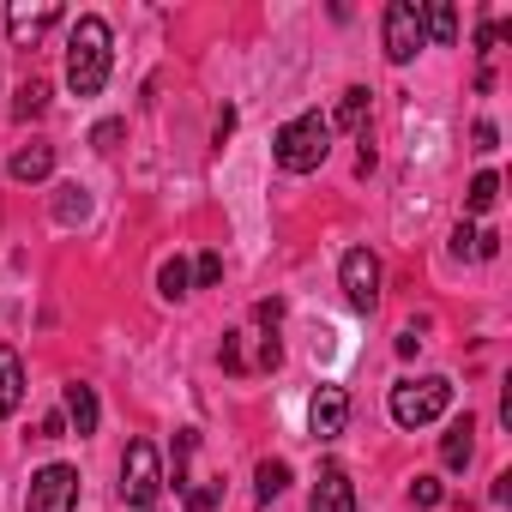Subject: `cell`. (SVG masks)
<instances>
[{"label": "cell", "mask_w": 512, "mask_h": 512, "mask_svg": "<svg viewBox=\"0 0 512 512\" xmlns=\"http://www.w3.org/2000/svg\"><path fill=\"white\" fill-rule=\"evenodd\" d=\"M109 67H115V37L97 13H85L67 31V85H73V97H97L109 85Z\"/></svg>", "instance_id": "1"}, {"label": "cell", "mask_w": 512, "mask_h": 512, "mask_svg": "<svg viewBox=\"0 0 512 512\" xmlns=\"http://www.w3.org/2000/svg\"><path fill=\"white\" fill-rule=\"evenodd\" d=\"M326 151H332V121L326 115H296L272 139V157H278L284 175H314L326 163Z\"/></svg>", "instance_id": "2"}, {"label": "cell", "mask_w": 512, "mask_h": 512, "mask_svg": "<svg viewBox=\"0 0 512 512\" xmlns=\"http://www.w3.org/2000/svg\"><path fill=\"white\" fill-rule=\"evenodd\" d=\"M446 404H452V380H446V374L398 380V386H392V398H386V410H392V422H398V428H428V422H440V416H446Z\"/></svg>", "instance_id": "3"}, {"label": "cell", "mask_w": 512, "mask_h": 512, "mask_svg": "<svg viewBox=\"0 0 512 512\" xmlns=\"http://www.w3.org/2000/svg\"><path fill=\"white\" fill-rule=\"evenodd\" d=\"M157 494H163V458H157L151 440H133L127 458H121V500H127L133 512H151Z\"/></svg>", "instance_id": "4"}, {"label": "cell", "mask_w": 512, "mask_h": 512, "mask_svg": "<svg viewBox=\"0 0 512 512\" xmlns=\"http://www.w3.org/2000/svg\"><path fill=\"white\" fill-rule=\"evenodd\" d=\"M380 37H386V61H392V67H410V61L422 55L428 31H422V7H416V0H392Z\"/></svg>", "instance_id": "5"}, {"label": "cell", "mask_w": 512, "mask_h": 512, "mask_svg": "<svg viewBox=\"0 0 512 512\" xmlns=\"http://www.w3.org/2000/svg\"><path fill=\"white\" fill-rule=\"evenodd\" d=\"M73 506H79V470L73 464H43L31 476L25 512H73Z\"/></svg>", "instance_id": "6"}, {"label": "cell", "mask_w": 512, "mask_h": 512, "mask_svg": "<svg viewBox=\"0 0 512 512\" xmlns=\"http://www.w3.org/2000/svg\"><path fill=\"white\" fill-rule=\"evenodd\" d=\"M338 284H344V302L356 314H374V302H380V260L368 247H350L344 266H338Z\"/></svg>", "instance_id": "7"}, {"label": "cell", "mask_w": 512, "mask_h": 512, "mask_svg": "<svg viewBox=\"0 0 512 512\" xmlns=\"http://www.w3.org/2000/svg\"><path fill=\"white\" fill-rule=\"evenodd\" d=\"M344 422H350V398H344V386H320V392L308 398V434H314V440H338Z\"/></svg>", "instance_id": "8"}, {"label": "cell", "mask_w": 512, "mask_h": 512, "mask_svg": "<svg viewBox=\"0 0 512 512\" xmlns=\"http://www.w3.org/2000/svg\"><path fill=\"white\" fill-rule=\"evenodd\" d=\"M308 512H356V482H350L344 464H320V482H314Z\"/></svg>", "instance_id": "9"}, {"label": "cell", "mask_w": 512, "mask_h": 512, "mask_svg": "<svg viewBox=\"0 0 512 512\" xmlns=\"http://www.w3.org/2000/svg\"><path fill=\"white\" fill-rule=\"evenodd\" d=\"M49 25H61V7H13L7 13V31H13V43L25 49V43H37Z\"/></svg>", "instance_id": "10"}, {"label": "cell", "mask_w": 512, "mask_h": 512, "mask_svg": "<svg viewBox=\"0 0 512 512\" xmlns=\"http://www.w3.org/2000/svg\"><path fill=\"white\" fill-rule=\"evenodd\" d=\"M97 416H103V404H97V386L73 380V386H67V422H73V434H97Z\"/></svg>", "instance_id": "11"}, {"label": "cell", "mask_w": 512, "mask_h": 512, "mask_svg": "<svg viewBox=\"0 0 512 512\" xmlns=\"http://www.w3.org/2000/svg\"><path fill=\"white\" fill-rule=\"evenodd\" d=\"M470 452H476V422H470V416H458V422L440 434V464H446V470H464V464H470Z\"/></svg>", "instance_id": "12"}, {"label": "cell", "mask_w": 512, "mask_h": 512, "mask_svg": "<svg viewBox=\"0 0 512 512\" xmlns=\"http://www.w3.org/2000/svg\"><path fill=\"white\" fill-rule=\"evenodd\" d=\"M19 404H25V362H19V350L0 344V416H13Z\"/></svg>", "instance_id": "13"}, {"label": "cell", "mask_w": 512, "mask_h": 512, "mask_svg": "<svg viewBox=\"0 0 512 512\" xmlns=\"http://www.w3.org/2000/svg\"><path fill=\"white\" fill-rule=\"evenodd\" d=\"M7 169H13V181H49L55 175V145H19Z\"/></svg>", "instance_id": "14"}, {"label": "cell", "mask_w": 512, "mask_h": 512, "mask_svg": "<svg viewBox=\"0 0 512 512\" xmlns=\"http://www.w3.org/2000/svg\"><path fill=\"white\" fill-rule=\"evenodd\" d=\"M338 127L356 133V139H368V91H362V85H350V91L338 97Z\"/></svg>", "instance_id": "15"}, {"label": "cell", "mask_w": 512, "mask_h": 512, "mask_svg": "<svg viewBox=\"0 0 512 512\" xmlns=\"http://www.w3.org/2000/svg\"><path fill=\"white\" fill-rule=\"evenodd\" d=\"M452 253H458V260H494V235L458 223V229H452Z\"/></svg>", "instance_id": "16"}, {"label": "cell", "mask_w": 512, "mask_h": 512, "mask_svg": "<svg viewBox=\"0 0 512 512\" xmlns=\"http://www.w3.org/2000/svg\"><path fill=\"white\" fill-rule=\"evenodd\" d=\"M85 217H91V193L79 181L55 187V223H85Z\"/></svg>", "instance_id": "17"}, {"label": "cell", "mask_w": 512, "mask_h": 512, "mask_svg": "<svg viewBox=\"0 0 512 512\" xmlns=\"http://www.w3.org/2000/svg\"><path fill=\"white\" fill-rule=\"evenodd\" d=\"M157 290H163V302H187V296H193L187 260H163V266H157Z\"/></svg>", "instance_id": "18"}, {"label": "cell", "mask_w": 512, "mask_h": 512, "mask_svg": "<svg viewBox=\"0 0 512 512\" xmlns=\"http://www.w3.org/2000/svg\"><path fill=\"white\" fill-rule=\"evenodd\" d=\"M290 488V464L284 458H266L260 470H253V494H260V500H278Z\"/></svg>", "instance_id": "19"}, {"label": "cell", "mask_w": 512, "mask_h": 512, "mask_svg": "<svg viewBox=\"0 0 512 512\" xmlns=\"http://www.w3.org/2000/svg\"><path fill=\"white\" fill-rule=\"evenodd\" d=\"M422 31H428V37L446 49V43H458V13L446 7V0H440V7H428V13H422Z\"/></svg>", "instance_id": "20"}, {"label": "cell", "mask_w": 512, "mask_h": 512, "mask_svg": "<svg viewBox=\"0 0 512 512\" xmlns=\"http://www.w3.org/2000/svg\"><path fill=\"white\" fill-rule=\"evenodd\" d=\"M494 199H500V175H494V169H482V175L470 181V199H464V205L482 217V211H494Z\"/></svg>", "instance_id": "21"}, {"label": "cell", "mask_w": 512, "mask_h": 512, "mask_svg": "<svg viewBox=\"0 0 512 512\" xmlns=\"http://www.w3.org/2000/svg\"><path fill=\"white\" fill-rule=\"evenodd\" d=\"M217 500H223V488H217V482H199V488H181V506H187V512H217Z\"/></svg>", "instance_id": "22"}, {"label": "cell", "mask_w": 512, "mask_h": 512, "mask_svg": "<svg viewBox=\"0 0 512 512\" xmlns=\"http://www.w3.org/2000/svg\"><path fill=\"white\" fill-rule=\"evenodd\" d=\"M43 109H49V85L31 79V85L19 91V121H31V115H43Z\"/></svg>", "instance_id": "23"}, {"label": "cell", "mask_w": 512, "mask_h": 512, "mask_svg": "<svg viewBox=\"0 0 512 512\" xmlns=\"http://www.w3.org/2000/svg\"><path fill=\"white\" fill-rule=\"evenodd\" d=\"M217 278H223V253H199V266H193V284H199V290H211Z\"/></svg>", "instance_id": "24"}, {"label": "cell", "mask_w": 512, "mask_h": 512, "mask_svg": "<svg viewBox=\"0 0 512 512\" xmlns=\"http://www.w3.org/2000/svg\"><path fill=\"white\" fill-rule=\"evenodd\" d=\"M410 500H416V506H440V500H446V488H440L434 476H416V482H410Z\"/></svg>", "instance_id": "25"}, {"label": "cell", "mask_w": 512, "mask_h": 512, "mask_svg": "<svg viewBox=\"0 0 512 512\" xmlns=\"http://www.w3.org/2000/svg\"><path fill=\"white\" fill-rule=\"evenodd\" d=\"M217 362H223L229 374H247V356H241V338H235V332L223 338V350H217Z\"/></svg>", "instance_id": "26"}, {"label": "cell", "mask_w": 512, "mask_h": 512, "mask_svg": "<svg viewBox=\"0 0 512 512\" xmlns=\"http://www.w3.org/2000/svg\"><path fill=\"white\" fill-rule=\"evenodd\" d=\"M115 139H121V121H103V127H97V133H91V145H103V151H109V145H115Z\"/></svg>", "instance_id": "27"}, {"label": "cell", "mask_w": 512, "mask_h": 512, "mask_svg": "<svg viewBox=\"0 0 512 512\" xmlns=\"http://www.w3.org/2000/svg\"><path fill=\"white\" fill-rule=\"evenodd\" d=\"M500 145V133H494V121H476V151H494Z\"/></svg>", "instance_id": "28"}, {"label": "cell", "mask_w": 512, "mask_h": 512, "mask_svg": "<svg viewBox=\"0 0 512 512\" xmlns=\"http://www.w3.org/2000/svg\"><path fill=\"white\" fill-rule=\"evenodd\" d=\"M284 320V302H260V326H278Z\"/></svg>", "instance_id": "29"}]
</instances>
